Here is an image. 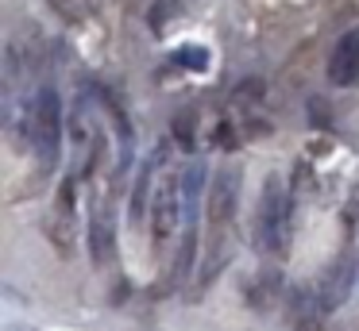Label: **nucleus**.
Returning a JSON list of instances; mask_svg holds the SVG:
<instances>
[{
  "label": "nucleus",
  "instance_id": "1",
  "mask_svg": "<svg viewBox=\"0 0 359 331\" xmlns=\"http://www.w3.org/2000/svg\"><path fill=\"white\" fill-rule=\"evenodd\" d=\"M255 243L263 254H286L290 243V192L278 177H266L263 197H259V216H255Z\"/></svg>",
  "mask_w": 359,
  "mask_h": 331
},
{
  "label": "nucleus",
  "instance_id": "2",
  "mask_svg": "<svg viewBox=\"0 0 359 331\" xmlns=\"http://www.w3.org/2000/svg\"><path fill=\"white\" fill-rule=\"evenodd\" d=\"M27 131H32V146L39 150L43 166H55L58 146H62V108H58L55 89H39L27 112Z\"/></svg>",
  "mask_w": 359,
  "mask_h": 331
},
{
  "label": "nucleus",
  "instance_id": "3",
  "mask_svg": "<svg viewBox=\"0 0 359 331\" xmlns=\"http://www.w3.org/2000/svg\"><path fill=\"white\" fill-rule=\"evenodd\" d=\"M182 212H186V200H182V174H163L151 192V231H155V243H166L178 227Z\"/></svg>",
  "mask_w": 359,
  "mask_h": 331
},
{
  "label": "nucleus",
  "instance_id": "4",
  "mask_svg": "<svg viewBox=\"0 0 359 331\" xmlns=\"http://www.w3.org/2000/svg\"><path fill=\"white\" fill-rule=\"evenodd\" d=\"M236 197H240V174H236V169L217 174L212 192H209V227H212V235H224L228 231V223H232V216H236Z\"/></svg>",
  "mask_w": 359,
  "mask_h": 331
},
{
  "label": "nucleus",
  "instance_id": "5",
  "mask_svg": "<svg viewBox=\"0 0 359 331\" xmlns=\"http://www.w3.org/2000/svg\"><path fill=\"white\" fill-rule=\"evenodd\" d=\"M351 274H355V262H351V254H344V258H336L332 266H328L325 281H320V308H325V312H332V308H340L344 300H348V293H351Z\"/></svg>",
  "mask_w": 359,
  "mask_h": 331
},
{
  "label": "nucleus",
  "instance_id": "6",
  "mask_svg": "<svg viewBox=\"0 0 359 331\" xmlns=\"http://www.w3.org/2000/svg\"><path fill=\"white\" fill-rule=\"evenodd\" d=\"M328 77H332V85H355L359 81V27H351L336 43L332 62H328Z\"/></svg>",
  "mask_w": 359,
  "mask_h": 331
},
{
  "label": "nucleus",
  "instance_id": "7",
  "mask_svg": "<svg viewBox=\"0 0 359 331\" xmlns=\"http://www.w3.org/2000/svg\"><path fill=\"white\" fill-rule=\"evenodd\" d=\"M112 254H116V220H112L109 208H101L89 223V258L97 266H109Z\"/></svg>",
  "mask_w": 359,
  "mask_h": 331
},
{
  "label": "nucleus",
  "instance_id": "8",
  "mask_svg": "<svg viewBox=\"0 0 359 331\" xmlns=\"http://www.w3.org/2000/svg\"><path fill=\"white\" fill-rule=\"evenodd\" d=\"M147 185H151V166H143L140 181H135V200H132V220H135V223L143 220V208H151V197H147Z\"/></svg>",
  "mask_w": 359,
  "mask_h": 331
},
{
  "label": "nucleus",
  "instance_id": "9",
  "mask_svg": "<svg viewBox=\"0 0 359 331\" xmlns=\"http://www.w3.org/2000/svg\"><path fill=\"white\" fill-rule=\"evenodd\" d=\"M205 58H209V54H205L201 46H189V50L174 54V62H178V66H194V69H205Z\"/></svg>",
  "mask_w": 359,
  "mask_h": 331
}]
</instances>
